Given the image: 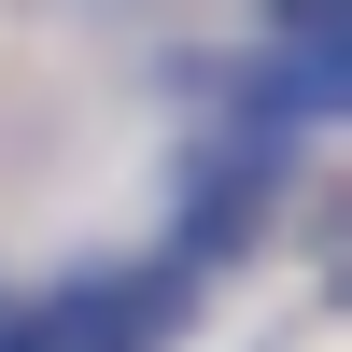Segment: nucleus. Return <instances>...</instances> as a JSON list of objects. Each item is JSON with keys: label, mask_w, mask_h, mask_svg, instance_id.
Instances as JSON below:
<instances>
[{"label": "nucleus", "mask_w": 352, "mask_h": 352, "mask_svg": "<svg viewBox=\"0 0 352 352\" xmlns=\"http://www.w3.org/2000/svg\"><path fill=\"white\" fill-rule=\"evenodd\" d=\"M169 310H184V282H169V268H85L71 296H43L14 338H28V352H155Z\"/></svg>", "instance_id": "1"}, {"label": "nucleus", "mask_w": 352, "mask_h": 352, "mask_svg": "<svg viewBox=\"0 0 352 352\" xmlns=\"http://www.w3.org/2000/svg\"><path fill=\"white\" fill-rule=\"evenodd\" d=\"M0 352H28V338H0Z\"/></svg>", "instance_id": "2"}]
</instances>
